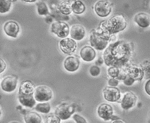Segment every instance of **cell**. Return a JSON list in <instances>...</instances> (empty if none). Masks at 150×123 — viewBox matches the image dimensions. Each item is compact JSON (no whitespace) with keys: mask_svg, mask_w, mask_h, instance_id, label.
<instances>
[{"mask_svg":"<svg viewBox=\"0 0 150 123\" xmlns=\"http://www.w3.org/2000/svg\"><path fill=\"white\" fill-rule=\"evenodd\" d=\"M38 6V12L39 15H47L49 14V10L47 7V5L45 3L43 2H39L37 4Z\"/></svg>","mask_w":150,"mask_h":123,"instance_id":"cell-27","label":"cell"},{"mask_svg":"<svg viewBox=\"0 0 150 123\" xmlns=\"http://www.w3.org/2000/svg\"><path fill=\"white\" fill-rule=\"evenodd\" d=\"M86 31L83 26L80 24H74L73 25L70 31L71 36L73 39L81 40L85 36Z\"/></svg>","mask_w":150,"mask_h":123,"instance_id":"cell-15","label":"cell"},{"mask_svg":"<svg viewBox=\"0 0 150 123\" xmlns=\"http://www.w3.org/2000/svg\"><path fill=\"white\" fill-rule=\"evenodd\" d=\"M65 69L69 72H74L79 69L80 66V61L78 58L69 57L65 60L64 63Z\"/></svg>","mask_w":150,"mask_h":123,"instance_id":"cell-17","label":"cell"},{"mask_svg":"<svg viewBox=\"0 0 150 123\" xmlns=\"http://www.w3.org/2000/svg\"><path fill=\"white\" fill-rule=\"evenodd\" d=\"M18 82V77L10 75L4 78L1 82V87L6 92H11L16 90Z\"/></svg>","mask_w":150,"mask_h":123,"instance_id":"cell-10","label":"cell"},{"mask_svg":"<svg viewBox=\"0 0 150 123\" xmlns=\"http://www.w3.org/2000/svg\"><path fill=\"white\" fill-rule=\"evenodd\" d=\"M98 115L104 121H109L113 117V110L111 105L107 104H102L98 107Z\"/></svg>","mask_w":150,"mask_h":123,"instance_id":"cell-11","label":"cell"},{"mask_svg":"<svg viewBox=\"0 0 150 123\" xmlns=\"http://www.w3.org/2000/svg\"><path fill=\"white\" fill-rule=\"evenodd\" d=\"M134 80H133L132 77H130L127 74L126 77L123 80L124 84L126 85L127 86H131L134 83Z\"/></svg>","mask_w":150,"mask_h":123,"instance_id":"cell-31","label":"cell"},{"mask_svg":"<svg viewBox=\"0 0 150 123\" xmlns=\"http://www.w3.org/2000/svg\"><path fill=\"white\" fill-rule=\"evenodd\" d=\"M59 8L60 12L64 15H69L72 11V4L70 1H67L61 3L59 5Z\"/></svg>","mask_w":150,"mask_h":123,"instance_id":"cell-23","label":"cell"},{"mask_svg":"<svg viewBox=\"0 0 150 123\" xmlns=\"http://www.w3.org/2000/svg\"><path fill=\"white\" fill-rule=\"evenodd\" d=\"M133 50L131 44L127 42L119 41L114 42L104 52V63L109 66L121 68L129 61Z\"/></svg>","mask_w":150,"mask_h":123,"instance_id":"cell-1","label":"cell"},{"mask_svg":"<svg viewBox=\"0 0 150 123\" xmlns=\"http://www.w3.org/2000/svg\"><path fill=\"white\" fill-rule=\"evenodd\" d=\"M35 110L39 112L47 114L49 113L51 110V106L49 102L39 103L35 107Z\"/></svg>","mask_w":150,"mask_h":123,"instance_id":"cell-25","label":"cell"},{"mask_svg":"<svg viewBox=\"0 0 150 123\" xmlns=\"http://www.w3.org/2000/svg\"><path fill=\"white\" fill-rule=\"evenodd\" d=\"M90 42L91 46H93L96 49L100 51L105 49L108 44V41L102 37L98 33L96 30H93L91 32Z\"/></svg>","mask_w":150,"mask_h":123,"instance_id":"cell-5","label":"cell"},{"mask_svg":"<svg viewBox=\"0 0 150 123\" xmlns=\"http://www.w3.org/2000/svg\"><path fill=\"white\" fill-rule=\"evenodd\" d=\"M25 2H35V1H25Z\"/></svg>","mask_w":150,"mask_h":123,"instance_id":"cell-37","label":"cell"},{"mask_svg":"<svg viewBox=\"0 0 150 123\" xmlns=\"http://www.w3.org/2000/svg\"><path fill=\"white\" fill-rule=\"evenodd\" d=\"M111 10V5L107 1H100L95 5L96 13L100 17H106L109 16Z\"/></svg>","mask_w":150,"mask_h":123,"instance_id":"cell-7","label":"cell"},{"mask_svg":"<svg viewBox=\"0 0 150 123\" xmlns=\"http://www.w3.org/2000/svg\"><path fill=\"white\" fill-rule=\"evenodd\" d=\"M11 123H20L18 122H11Z\"/></svg>","mask_w":150,"mask_h":123,"instance_id":"cell-38","label":"cell"},{"mask_svg":"<svg viewBox=\"0 0 150 123\" xmlns=\"http://www.w3.org/2000/svg\"><path fill=\"white\" fill-rule=\"evenodd\" d=\"M140 67L144 73L146 79L150 78V61H145L140 65Z\"/></svg>","mask_w":150,"mask_h":123,"instance_id":"cell-24","label":"cell"},{"mask_svg":"<svg viewBox=\"0 0 150 123\" xmlns=\"http://www.w3.org/2000/svg\"><path fill=\"white\" fill-rule=\"evenodd\" d=\"M102 58H100V59H98V60L96 62V64H98V65H101V64H102L103 63V62H100V61L102 60Z\"/></svg>","mask_w":150,"mask_h":123,"instance_id":"cell-35","label":"cell"},{"mask_svg":"<svg viewBox=\"0 0 150 123\" xmlns=\"http://www.w3.org/2000/svg\"><path fill=\"white\" fill-rule=\"evenodd\" d=\"M77 47L76 43L73 39H63L60 42V48L65 54L73 53Z\"/></svg>","mask_w":150,"mask_h":123,"instance_id":"cell-9","label":"cell"},{"mask_svg":"<svg viewBox=\"0 0 150 123\" xmlns=\"http://www.w3.org/2000/svg\"><path fill=\"white\" fill-rule=\"evenodd\" d=\"M11 6V1L8 0L0 1V12L4 13L10 10Z\"/></svg>","mask_w":150,"mask_h":123,"instance_id":"cell-26","label":"cell"},{"mask_svg":"<svg viewBox=\"0 0 150 123\" xmlns=\"http://www.w3.org/2000/svg\"><path fill=\"white\" fill-rule=\"evenodd\" d=\"M53 96V92L50 87L42 85L36 87L34 97L35 100L40 102H47L50 100Z\"/></svg>","mask_w":150,"mask_h":123,"instance_id":"cell-4","label":"cell"},{"mask_svg":"<svg viewBox=\"0 0 150 123\" xmlns=\"http://www.w3.org/2000/svg\"><path fill=\"white\" fill-rule=\"evenodd\" d=\"M145 90L147 94L150 95V80L146 82L145 86Z\"/></svg>","mask_w":150,"mask_h":123,"instance_id":"cell-34","label":"cell"},{"mask_svg":"<svg viewBox=\"0 0 150 123\" xmlns=\"http://www.w3.org/2000/svg\"><path fill=\"white\" fill-rule=\"evenodd\" d=\"M72 10L75 14H82L86 10V6L81 1H75L72 4Z\"/></svg>","mask_w":150,"mask_h":123,"instance_id":"cell-22","label":"cell"},{"mask_svg":"<svg viewBox=\"0 0 150 123\" xmlns=\"http://www.w3.org/2000/svg\"><path fill=\"white\" fill-rule=\"evenodd\" d=\"M137 98L132 92L127 93L124 95L121 102V107L124 110H128L133 107L136 104Z\"/></svg>","mask_w":150,"mask_h":123,"instance_id":"cell-12","label":"cell"},{"mask_svg":"<svg viewBox=\"0 0 150 123\" xmlns=\"http://www.w3.org/2000/svg\"><path fill=\"white\" fill-rule=\"evenodd\" d=\"M35 85L31 81L26 80L22 82L19 88L18 94L23 95H34Z\"/></svg>","mask_w":150,"mask_h":123,"instance_id":"cell-13","label":"cell"},{"mask_svg":"<svg viewBox=\"0 0 150 123\" xmlns=\"http://www.w3.org/2000/svg\"><path fill=\"white\" fill-rule=\"evenodd\" d=\"M104 27L110 35L123 31L127 26V21L123 15H116L110 18L107 22H103Z\"/></svg>","mask_w":150,"mask_h":123,"instance_id":"cell-2","label":"cell"},{"mask_svg":"<svg viewBox=\"0 0 150 123\" xmlns=\"http://www.w3.org/2000/svg\"><path fill=\"white\" fill-rule=\"evenodd\" d=\"M73 118L76 123H88L85 118L79 114L74 115Z\"/></svg>","mask_w":150,"mask_h":123,"instance_id":"cell-30","label":"cell"},{"mask_svg":"<svg viewBox=\"0 0 150 123\" xmlns=\"http://www.w3.org/2000/svg\"><path fill=\"white\" fill-rule=\"evenodd\" d=\"M75 106L67 102H62L55 110V114L61 120H67L75 112Z\"/></svg>","mask_w":150,"mask_h":123,"instance_id":"cell-3","label":"cell"},{"mask_svg":"<svg viewBox=\"0 0 150 123\" xmlns=\"http://www.w3.org/2000/svg\"><path fill=\"white\" fill-rule=\"evenodd\" d=\"M61 119L55 115H49L47 119L46 123H61Z\"/></svg>","mask_w":150,"mask_h":123,"instance_id":"cell-28","label":"cell"},{"mask_svg":"<svg viewBox=\"0 0 150 123\" xmlns=\"http://www.w3.org/2000/svg\"><path fill=\"white\" fill-rule=\"evenodd\" d=\"M4 30L8 35L16 38L20 31V27L16 22L8 21L4 26Z\"/></svg>","mask_w":150,"mask_h":123,"instance_id":"cell-14","label":"cell"},{"mask_svg":"<svg viewBox=\"0 0 150 123\" xmlns=\"http://www.w3.org/2000/svg\"><path fill=\"white\" fill-rule=\"evenodd\" d=\"M134 21L140 27L147 28L150 25V16L146 13H138L135 16Z\"/></svg>","mask_w":150,"mask_h":123,"instance_id":"cell-19","label":"cell"},{"mask_svg":"<svg viewBox=\"0 0 150 123\" xmlns=\"http://www.w3.org/2000/svg\"><path fill=\"white\" fill-rule=\"evenodd\" d=\"M51 31L59 37L64 38L68 36L70 29L67 23L59 21L52 24Z\"/></svg>","mask_w":150,"mask_h":123,"instance_id":"cell-6","label":"cell"},{"mask_svg":"<svg viewBox=\"0 0 150 123\" xmlns=\"http://www.w3.org/2000/svg\"><path fill=\"white\" fill-rule=\"evenodd\" d=\"M0 65H1L0 73H2L5 70V69H6V64L4 61L2 59H0Z\"/></svg>","mask_w":150,"mask_h":123,"instance_id":"cell-33","label":"cell"},{"mask_svg":"<svg viewBox=\"0 0 150 123\" xmlns=\"http://www.w3.org/2000/svg\"><path fill=\"white\" fill-rule=\"evenodd\" d=\"M127 74L134 81H141L144 77V73L140 67L131 65L127 69Z\"/></svg>","mask_w":150,"mask_h":123,"instance_id":"cell-16","label":"cell"},{"mask_svg":"<svg viewBox=\"0 0 150 123\" xmlns=\"http://www.w3.org/2000/svg\"><path fill=\"white\" fill-rule=\"evenodd\" d=\"M103 95L105 100L111 102H117L121 97L120 90L117 88L111 86H107L104 89Z\"/></svg>","mask_w":150,"mask_h":123,"instance_id":"cell-8","label":"cell"},{"mask_svg":"<svg viewBox=\"0 0 150 123\" xmlns=\"http://www.w3.org/2000/svg\"><path fill=\"white\" fill-rule=\"evenodd\" d=\"M26 123H41L42 118L39 114L34 112H27L24 114Z\"/></svg>","mask_w":150,"mask_h":123,"instance_id":"cell-21","label":"cell"},{"mask_svg":"<svg viewBox=\"0 0 150 123\" xmlns=\"http://www.w3.org/2000/svg\"><path fill=\"white\" fill-rule=\"evenodd\" d=\"M91 75L93 76H97L100 73V69L97 66H92L90 69Z\"/></svg>","mask_w":150,"mask_h":123,"instance_id":"cell-29","label":"cell"},{"mask_svg":"<svg viewBox=\"0 0 150 123\" xmlns=\"http://www.w3.org/2000/svg\"><path fill=\"white\" fill-rule=\"evenodd\" d=\"M18 98L22 105L28 107H33L36 104L35 99L33 95H23L18 94Z\"/></svg>","mask_w":150,"mask_h":123,"instance_id":"cell-20","label":"cell"},{"mask_svg":"<svg viewBox=\"0 0 150 123\" xmlns=\"http://www.w3.org/2000/svg\"><path fill=\"white\" fill-rule=\"evenodd\" d=\"M81 57L85 61H93L96 57L95 50L91 46H86L81 49L80 51Z\"/></svg>","mask_w":150,"mask_h":123,"instance_id":"cell-18","label":"cell"},{"mask_svg":"<svg viewBox=\"0 0 150 123\" xmlns=\"http://www.w3.org/2000/svg\"><path fill=\"white\" fill-rule=\"evenodd\" d=\"M108 83L111 87H115V86H117L119 84V81H118V80H116V79L111 78L109 80Z\"/></svg>","mask_w":150,"mask_h":123,"instance_id":"cell-32","label":"cell"},{"mask_svg":"<svg viewBox=\"0 0 150 123\" xmlns=\"http://www.w3.org/2000/svg\"><path fill=\"white\" fill-rule=\"evenodd\" d=\"M112 123H124L123 121H120V120H116L114 121Z\"/></svg>","mask_w":150,"mask_h":123,"instance_id":"cell-36","label":"cell"}]
</instances>
